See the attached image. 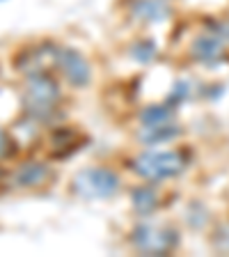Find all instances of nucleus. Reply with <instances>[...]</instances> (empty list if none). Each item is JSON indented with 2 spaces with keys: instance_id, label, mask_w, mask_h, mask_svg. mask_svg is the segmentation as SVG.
Instances as JSON below:
<instances>
[{
  "instance_id": "nucleus-11",
  "label": "nucleus",
  "mask_w": 229,
  "mask_h": 257,
  "mask_svg": "<svg viewBox=\"0 0 229 257\" xmlns=\"http://www.w3.org/2000/svg\"><path fill=\"white\" fill-rule=\"evenodd\" d=\"M156 204H158V198H156V193L151 188L142 186V188H135L133 191V207L138 209L140 214H149L154 211Z\"/></svg>"
},
{
  "instance_id": "nucleus-4",
  "label": "nucleus",
  "mask_w": 229,
  "mask_h": 257,
  "mask_svg": "<svg viewBox=\"0 0 229 257\" xmlns=\"http://www.w3.org/2000/svg\"><path fill=\"white\" fill-rule=\"evenodd\" d=\"M133 248L144 255H167L170 250H174L179 243V234L176 230L167 227V225H151L144 223L138 225L133 230Z\"/></svg>"
},
{
  "instance_id": "nucleus-12",
  "label": "nucleus",
  "mask_w": 229,
  "mask_h": 257,
  "mask_svg": "<svg viewBox=\"0 0 229 257\" xmlns=\"http://www.w3.org/2000/svg\"><path fill=\"white\" fill-rule=\"evenodd\" d=\"M156 55V48L151 42H138L133 46V58L140 60V62H149V60H154Z\"/></svg>"
},
{
  "instance_id": "nucleus-3",
  "label": "nucleus",
  "mask_w": 229,
  "mask_h": 257,
  "mask_svg": "<svg viewBox=\"0 0 229 257\" xmlns=\"http://www.w3.org/2000/svg\"><path fill=\"white\" fill-rule=\"evenodd\" d=\"M60 99V85L55 83L51 76L42 74H32L26 83V92H23V101L26 108L32 115H39V117H46L48 112L55 108Z\"/></svg>"
},
{
  "instance_id": "nucleus-7",
  "label": "nucleus",
  "mask_w": 229,
  "mask_h": 257,
  "mask_svg": "<svg viewBox=\"0 0 229 257\" xmlns=\"http://www.w3.org/2000/svg\"><path fill=\"white\" fill-rule=\"evenodd\" d=\"M222 48H224V39H220L215 32L208 30L192 42L190 51L192 58L199 60V62H215V60L222 58Z\"/></svg>"
},
{
  "instance_id": "nucleus-9",
  "label": "nucleus",
  "mask_w": 229,
  "mask_h": 257,
  "mask_svg": "<svg viewBox=\"0 0 229 257\" xmlns=\"http://www.w3.org/2000/svg\"><path fill=\"white\" fill-rule=\"evenodd\" d=\"M179 134V128L174 124H158V126H142L140 131V140H144L147 145H158V143H165V140L174 138Z\"/></svg>"
},
{
  "instance_id": "nucleus-13",
  "label": "nucleus",
  "mask_w": 229,
  "mask_h": 257,
  "mask_svg": "<svg viewBox=\"0 0 229 257\" xmlns=\"http://www.w3.org/2000/svg\"><path fill=\"white\" fill-rule=\"evenodd\" d=\"M10 154H12V138L5 131H0V161L7 159Z\"/></svg>"
},
{
  "instance_id": "nucleus-5",
  "label": "nucleus",
  "mask_w": 229,
  "mask_h": 257,
  "mask_svg": "<svg viewBox=\"0 0 229 257\" xmlns=\"http://www.w3.org/2000/svg\"><path fill=\"white\" fill-rule=\"evenodd\" d=\"M55 67L60 69V74L69 80L71 85L83 87L90 83L92 78V69L90 62H87L78 51L74 48H58V60H55Z\"/></svg>"
},
{
  "instance_id": "nucleus-6",
  "label": "nucleus",
  "mask_w": 229,
  "mask_h": 257,
  "mask_svg": "<svg viewBox=\"0 0 229 257\" xmlns=\"http://www.w3.org/2000/svg\"><path fill=\"white\" fill-rule=\"evenodd\" d=\"M128 12L133 19L142 23H156V21H165L170 19V5L167 0H131Z\"/></svg>"
},
{
  "instance_id": "nucleus-8",
  "label": "nucleus",
  "mask_w": 229,
  "mask_h": 257,
  "mask_svg": "<svg viewBox=\"0 0 229 257\" xmlns=\"http://www.w3.org/2000/svg\"><path fill=\"white\" fill-rule=\"evenodd\" d=\"M51 179V168L39 161H30L23 163L19 170L14 172V184L19 188H37Z\"/></svg>"
},
{
  "instance_id": "nucleus-2",
  "label": "nucleus",
  "mask_w": 229,
  "mask_h": 257,
  "mask_svg": "<svg viewBox=\"0 0 229 257\" xmlns=\"http://www.w3.org/2000/svg\"><path fill=\"white\" fill-rule=\"evenodd\" d=\"M183 168H186V159L179 152H144L133 161V170L151 182L181 175Z\"/></svg>"
},
{
  "instance_id": "nucleus-1",
  "label": "nucleus",
  "mask_w": 229,
  "mask_h": 257,
  "mask_svg": "<svg viewBox=\"0 0 229 257\" xmlns=\"http://www.w3.org/2000/svg\"><path fill=\"white\" fill-rule=\"evenodd\" d=\"M119 191V177L108 168H85L74 177V193L85 200H106Z\"/></svg>"
},
{
  "instance_id": "nucleus-10",
  "label": "nucleus",
  "mask_w": 229,
  "mask_h": 257,
  "mask_svg": "<svg viewBox=\"0 0 229 257\" xmlns=\"http://www.w3.org/2000/svg\"><path fill=\"white\" fill-rule=\"evenodd\" d=\"M144 126H158V124H170L174 119V112L167 106H149L140 115Z\"/></svg>"
}]
</instances>
